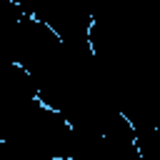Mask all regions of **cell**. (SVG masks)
<instances>
[{
    "instance_id": "6da1fadb",
    "label": "cell",
    "mask_w": 160,
    "mask_h": 160,
    "mask_svg": "<svg viewBox=\"0 0 160 160\" xmlns=\"http://www.w3.org/2000/svg\"><path fill=\"white\" fill-rule=\"evenodd\" d=\"M22 15H28V18H38L40 15V10H42V5L48 2V0H10Z\"/></svg>"
}]
</instances>
